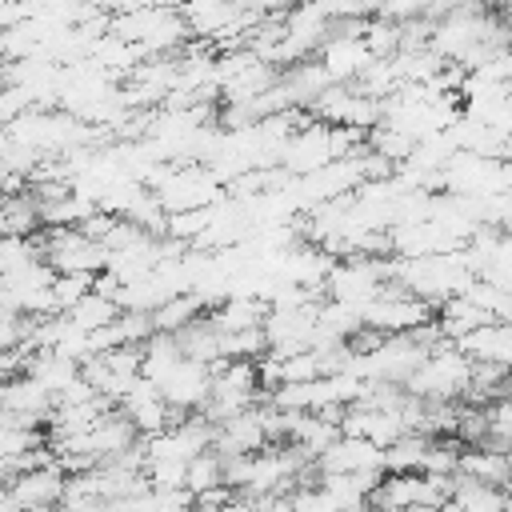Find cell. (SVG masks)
<instances>
[{"instance_id":"cell-19","label":"cell","mask_w":512,"mask_h":512,"mask_svg":"<svg viewBox=\"0 0 512 512\" xmlns=\"http://www.w3.org/2000/svg\"><path fill=\"white\" fill-rule=\"evenodd\" d=\"M448 504H456L460 512H508V496L496 484H480V480H464L452 476V492Z\"/></svg>"},{"instance_id":"cell-6","label":"cell","mask_w":512,"mask_h":512,"mask_svg":"<svg viewBox=\"0 0 512 512\" xmlns=\"http://www.w3.org/2000/svg\"><path fill=\"white\" fill-rule=\"evenodd\" d=\"M508 164L504 160H488V156H472V152H456L444 172H440V192L460 196V200H484L496 192H508Z\"/></svg>"},{"instance_id":"cell-23","label":"cell","mask_w":512,"mask_h":512,"mask_svg":"<svg viewBox=\"0 0 512 512\" xmlns=\"http://www.w3.org/2000/svg\"><path fill=\"white\" fill-rule=\"evenodd\" d=\"M80 332H96V328H104V324H112V320H120V308L112 304V300H104V296H96V292H88L84 300H76L68 312H64Z\"/></svg>"},{"instance_id":"cell-9","label":"cell","mask_w":512,"mask_h":512,"mask_svg":"<svg viewBox=\"0 0 512 512\" xmlns=\"http://www.w3.org/2000/svg\"><path fill=\"white\" fill-rule=\"evenodd\" d=\"M116 412L128 420V428H132L136 436H156V432H164L168 424L180 420V416L160 400L156 384H148L144 376H136V380L124 388V396L116 400Z\"/></svg>"},{"instance_id":"cell-21","label":"cell","mask_w":512,"mask_h":512,"mask_svg":"<svg viewBox=\"0 0 512 512\" xmlns=\"http://www.w3.org/2000/svg\"><path fill=\"white\" fill-rule=\"evenodd\" d=\"M204 312H208V308H204L196 296H172V300H164V304L148 316V324H152V332L176 336V332H184L188 324H196Z\"/></svg>"},{"instance_id":"cell-12","label":"cell","mask_w":512,"mask_h":512,"mask_svg":"<svg viewBox=\"0 0 512 512\" xmlns=\"http://www.w3.org/2000/svg\"><path fill=\"white\" fill-rule=\"evenodd\" d=\"M264 444H268V436H264V412H260V404L248 408V412H240V416H228L224 424L212 428V452H216L220 460L252 456V452H260Z\"/></svg>"},{"instance_id":"cell-20","label":"cell","mask_w":512,"mask_h":512,"mask_svg":"<svg viewBox=\"0 0 512 512\" xmlns=\"http://www.w3.org/2000/svg\"><path fill=\"white\" fill-rule=\"evenodd\" d=\"M180 348H176V336H164V332H152L144 344H140V376L148 384H160L176 364H180Z\"/></svg>"},{"instance_id":"cell-4","label":"cell","mask_w":512,"mask_h":512,"mask_svg":"<svg viewBox=\"0 0 512 512\" xmlns=\"http://www.w3.org/2000/svg\"><path fill=\"white\" fill-rule=\"evenodd\" d=\"M160 204L164 216H180V212H200V208H212L224 188L220 180L204 168V164H180V168H168L152 188H148Z\"/></svg>"},{"instance_id":"cell-10","label":"cell","mask_w":512,"mask_h":512,"mask_svg":"<svg viewBox=\"0 0 512 512\" xmlns=\"http://www.w3.org/2000/svg\"><path fill=\"white\" fill-rule=\"evenodd\" d=\"M316 476H360V472H384V448H372L368 440L340 436L332 448H324L312 460Z\"/></svg>"},{"instance_id":"cell-2","label":"cell","mask_w":512,"mask_h":512,"mask_svg":"<svg viewBox=\"0 0 512 512\" xmlns=\"http://www.w3.org/2000/svg\"><path fill=\"white\" fill-rule=\"evenodd\" d=\"M108 16H112L108 32L128 40V44H136L144 56H168L172 48H180L188 40V28H184L176 8L128 4V8H112Z\"/></svg>"},{"instance_id":"cell-11","label":"cell","mask_w":512,"mask_h":512,"mask_svg":"<svg viewBox=\"0 0 512 512\" xmlns=\"http://www.w3.org/2000/svg\"><path fill=\"white\" fill-rule=\"evenodd\" d=\"M208 388H212L208 368H204V364H192V360H180V364L156 384L160 400H164L176 416H184V412H200L204 400H208Z\"/></svg>"},{"instance_id":"cell-5","label":"cell","mask_w":512,"mask_h":512,"mask_svg":"<svg viewBox=\"0 0 512 512\" xmlns=\"http://www.w3.org/2000/svg\"><path fill=\"white\" fill-rule=\"evenodd\" d=\"M388 284V260L384 256H356V260H336L328 280H324V292L328 300L352 308V312H364Z\"/></svg>"},{"instance_id":"cell-8","label":"cell","mask_w":512,"mask_h":512,"mask_svg":"<svg viewBox=\"0 0 512 512\" xmlns=\"http://www.w3.org/2000/svg\"><path fill=\"white\" fill-rule=\"evenodd\" d=\"M428 320H432V308L424 300L400 292L396 284H384V292L360 312V328H368L376 336H400V332H412Z\"/></svg>"},{"instance_id":"cell-1","label":"cell","mask_w":512,"mask_h":512,"mask_svg":"<svg viewBox=\"0 0 512 512\" xmlns=\"http://www.w3.org/2000/svg\"><path fill=\"white\" fill-rule=\"evenodd\" d=\"M360 144H364L360 132L308 120L304 128H296V132L284 140V148H280V156H276V168H280L284 176L300 180V176H308V172H316V168H324V164H332V160H344V156H348L352 148H360Z\"/></svg>"},{"instance_id":"cell-22","label":"cell","mask_w":512,"mask_h":512,"mask_svg":"<svg viewBox=\"0 0 512 512\" xmlns=\"http://www.w3.org/2000/svg\"><path fill=\"white\" fill-rule=\"evenodd\" d=\"M224 484V460L208 448V452H200V456H192L188 464H184V492L188 496H200V492H212V488H220Z\"/></svg>"},{"instance_id":"cell-24","label":"cell","mask_w":512,"mask_h":512,"mask_svg":"<svg viewBox=\"0 0 512 512\" xmlns=\"http://www.w3.org/2000/svg\"><path fill=\"white\" fill-rule=\"evenodd\" d=\"M36 260H44L36 236H0V276H12Z\"/></svg>"},{"instance_id":"cell-3","label":"cell","mask_w":512,"mask_h":512,"mask_svg":"<svg viewBox=\"0 0 512 512\" xmlns=\"http://www.w3.org/2000/svg\"><path fill=\"white\" fill-rule=\"evenodd\" d=\"M468 376H472V364L448 344V340H440L428 356H424V364L400 384L412 400H424V404H456L460 396H464V388H468Z\"/></svg>"},{"instance_id":"cell-17","label":"cell","mask_w":512,"mask_h":512,"mask_svg":"<svg viewBox=\"0 0 512 512\" xmlns=\"http://www.w3.org/2000/svg\"><path fill=\"white\" fill-rule=\"evenodd\" d=\"M264 316H268L264 300H248V296H228L224 304H216L212 312H204V320L212 324V332H216V336L260 328V320H264Z\"/></svg>"},{"instance_id":"cell-14","label":"cell","mask_w":512,"mask_h":512,"mask_svg":"<svg viewBox=\"0 0 512 512\" xmlns=\"http://www.w3.org/2000/svg\"><path fill=\"white\" fill-rule=\"evenodd\" d=\"M8 492L16 500V512L28 508H56L64 496V472L60 468H36V472H20L8 480Z\"/></svg>"},{"instance_id":"cell-13","label":"cell","mask_w":512,"mask_h":512,"mask_svg":"<svg viewBox=\"0 0 512 512\" xmlns=\"http://www.w3.org/2000/svg\"><path fill=\"white\" fill-rule=\"evenodd\" d=\"M452 348H456L468 364H496V368H508V360H512V332H508V324H480V328L464 332Z\"/></svg>"},{"instance_id":"cell-27","label":"cell","mask_w":512,"mask_h":512,"mask_svg":"<svg viewBox=\"0 0 512 512\" xmlns=\"http://www.w3.org/2000/svg\"><path fill=\"white\" fill-rule=\"evenodd\" d=\"M0 512H16V500H12L8 484H0Z\"/></svg>"},{"instance_id":"cell-26","label":"cell","mask_w":512,"mask_h":512,"mask_svg":"<svg viewBox=\"0 0 512 512\" xmlns=\"http://www.w3.org/2000/svg\"><path fill=\"white\" fill-rule=\"evenodd\" d=\"M88 292H92V276H52V308L56 312H68Z\"/></svg>"},{"instance_id":"cell-15","label":"cell","mask_w":512,"mask_h":512,"mask_svg":"<svg viewBox=\"0 0 512 512\" xmlns=\"http://www.w3.org/2000/svg\"><path fill=\"white\" fill-rule=\"evenodd\" d=\"M384 472H360V476H320V492L332 500L336 512H364L372 488L380 484Z\"/></svg>"},{"instance_id":"cell-28","label":"cell","mask_w":512,"mask_h":512,"mask_svg":"<svg viewBox=\"0 0 512 512\" xmlns=\"http://www.w3.org/2000/svg\"><path fill=\"white\" fill-rule=\"evenodd\" d=\"M432 512H460L456 504H440V508H432Z\"/></svg>"},{"instance_id":"cell-16","label":"cell","mask_w":512,"mask_h":512,"mask_svg":"<svg viewBox=\"0 0 512 512\" xmlns=\"http://www.w3.org/2000/svg\"><path fill=\"white\" fill-rule=\"evenodd\" d=\"M24 376H28L32 384H40V388L52 396V404H56V396L80 376V364L68 360V356H56V352H32V356L24 360Z\"/></svg>"},{"instance_id":"cell-18","label":"cell","mask_w":512,"mask_h":512,"mask_svg":"<svg viewBox=\"0 0 512 512\" xmlns=\"http://www.w3.org/2000/svg\"><path fill=\"white\" fill-rule=\"evenodd\" d=\"M456 476L504 488V484H508V456H504V452H488V448H460V456H456Z\"/></svg>"},{"instance_id":"cell-25","label":"cell","mask_w":512,"mask_h":512,"mask_svg":"<svg viewBox=\"0 0 512 512\" xmlns=\"http://www.w3.org/2000/svg\"><path fill=\"white\" fill-rule=\"evenodd\" d=\"M360 40H364V48H368V56H372V60H388V56H396V52H400V28H396V24H388V20H376V16H368V20H364Z\"/></svg>"},{"instance_id":"cell-29","label":"cell","mask_w":512,"mask_h":512,"mask_svg":"<svg viewBox=\"0 0 512 512\" xmlns=\"http://www.w3.org/2000/svg\"><path fill=\"white\" fill-rule=\"evenodd\" d=\"M28 512H60V508H28Z\"/></svg>"},{"instance_id":"cell-7","label":"cell","mask_w":512,"mask_h":512,"mask_svg":"<svg viewBox=\"0 0 512 512\" xmlns=\"http://www.w3.org/2000/svg\"><path fill=\"white\" fill-rule=\"evenodd\" d=\"M368 20V16H364ZM364 20H344V24H332V32H328V40L316 48V64L324 68V76L332 80V84H352L368 64H372V56H368V48H364V40H360V32H364Z\"/></svg>"}]
</instances>
